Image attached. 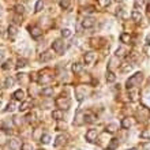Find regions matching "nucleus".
<instances>
[{
	"mask_svg": "<svg viewBox=\"0 0 150 150\" xmlns=\"http://www.w3.org/2000/svg\"><path fill=\"white\" fill-rule=\"evenodd\" d=\"M142 81V72H137L132 76H130V79L127 81V89H132V87H137Z\"/></svg>",
	"mask_w": 150,
	"mask_h": 150,
	"instance_id": "nucleus-1",
	"label": "nucleus"
},
{
	"mask_svg": "<svg viewBox=\"0 0 150 150\" xmlns=\"http://www.w3.org/2000/svg\"><path fill=\"white\" fill-rule=\"evenodd\" d=\"M55 103H56V107L59 108L60 111H63V109H68V108H70V98H68V97H64V96L57 97Z\"/></svg>",
	"mask_w": 150,
	"mask_h": 150,
	"instance_id": "nucleus-2",
	"label": "nucleus"
},
{
	"mask_svg": "<svg viewBox=\"0 0 150 150\" xmlns=\"http://www.w3.org/2000/svg\"><path fill=\"white\" fill-rule=\"evenodd\" d=\"M52 48H53V51H55L56 53H59V55H62V53L66 51V45H64L63 40H56V41H53Z\"/></svg>",
	"mask_w": 150,
	"mask_h": 150,
	"instance_id": "nucleus-3",
	"label": "nucleus"
},
{
	"mask_svg": "<svg viewBox=\"0 0 150 150\" xmlns=\"http://www.w3.org/2000/svg\"><path fill=\"white\" fill-rule=\"evenodd\" d=\"M97 137H98V132H97V130H94V128H90V130L86 132V141L90 143L96 142Z\"/></svg>",
	"mask_w": 150,
	"mask_h": 150,
	"instance_id": "nucleus-4",
	"label": "nucleus"
},
{
	"mask_svg": "<svg viewBox=\"0 0 150 150\" xmlns=\"http://www.w3.org/2000/svg\"><path fill=\"white\" fill-rule=\"evenodd\" d=\"M29 30H30V34H32L33 38L38 40L40 37L42 36V30H41L38 26H30V28H29Z\"/></svg>",
	"mask_w": 150,
	"mask_h": 150,
	"instance_id": "nucleus-5",
	"label": "nucleus"
},
{
	"mask_svg": "<svg viewBox=\"0 0 150 150\" xmlns=\"http://www.w3.org/2000/svg\"><path fill=\"white\" fill-rule=\"evenodd\" d=\"M8 32V37H10V40H14L16 36H18V29H16L15 25H10L7 29Z\"/></svg>",
	"mask_w": 150,
	"mask_h": 150,
	"instance_id": "nucleus-6",
	"label": "nucleus"
},
{
	"mask_svg": "<svg viewBox=\"0 0 150 150\" xmlns=\"http://www.w3.org/2000/svg\"><path fill=\"white\" fill-rule=\"evenodd\" d=\"M52 57H53V52H52V51H45L44 53H41V55H40V60H41L42 63L49 62Z\"/></svg>",
	"mask_w": 150,
	"mask_h": 150,
	"instance_id": "nucleus-7",
	"label": "nucleus"
},
{
	"mask_svg": "<svg viewBox=\"0 0 150 150\" xmlns=\"http://www.w3.org/2000/svg\"><path fill=\"white\" fill-rule=\"evenodd\" d=\"M83 59H85V63L86 64H91L96 60V53L94 52H86L85 56H83Z\"/></svg>",
	"mask_w": 150,
	"mask_h": 150,
	"instance_id": "nucleus-8",
	"label": "nucleus"
},
{
	"mask_svg": "<svg viewBox=\"0 0 150 150\" xmlns=\"http://www.w3.org/2000/svg\"><path fill=\"white\" fill-rule=\"evenodd\" d=\"M96 23V19H93V18H85V19L82 21V26L85 29H90L93 28Z\"/></svg>",
	"mask_w": 150,
	"mask_h": 150,
	"instance_id": "nucleus-9",
	"label": "nucleus"
},
{
	"mask_svg": "<svg viewBox=\"0 0 150 150\" xmlns=\"http://www.w3.org/2000/svg\"><path fill=\"white\" fill-rule=\"evenodd\" d=\"M83 117H85V122H86V123L96 122V115L93 113V112H90V111H86V112H85V113H83Z\"/></svg>",
	"mask_w": 150,
	"mask_h": 150,
	"instance_id": "nucleus-10",
	"label": "nucleus"
},
{
	"mask_svg": "<svg viewBox=\"0 0 150 150\" xmlns=\"http://www.w3.org/2000/svg\"><path fill=\"white\" fill-rule=\"evenodd\" d=\"M8 147L11 150H18L21 147V142L18 139H10L8 141Z\"/></svg>",
	"mask_w": 150,
	"mask_h": 150,
	"instance_id": "nucleus-11",
	"label": "nucleus"
},
{
	"mask_svg": "<svg viewBox=\"0 0 150 150\" xmlns=\"http://www.w3.org/2000/svg\"><path fill=\"white\" fill-rule=\"evenodd\" d=\"M12 97L16 100V101H23V98H25V91L23 90H16L14 94H12Z\"/></svg>",
	"mask_w": 150,
	"mask_h": 150,
	"instance_id": "nucleus-12",
	"label": "nucleus"
},
{
	"mask_svg": "<svg viewBox=\"0 0 150 150\" xmlns=\"http://www.w3.org/2000/svg\"><path fill=\"white\" fill-rule=\"evenodd\" d=\"M138 89L137 87H132V89H128V96H130V98L132 100V101H135V100L138 98Z\"/></svg>",
	"mask_w": 150,
	"mask_h": 150,
	"instance_id": "nucleus-13",
	"label": "nucleus"
},
{
	"mask_svg": "<svg viewBox=\"0 0 150 150\" xmlns=\"http://www.w3.org/2000/svg\"><path fill=\"white\" fill-rule=\"evenodd\" d=\"M51 81H52V76H51V75H48V74H41V75H40V78H38V83H42V85H44V83H48V82H51Z\"/></svg>",
	"mask_w": 150,
	"mask_h": 150,
	"instance_id": "nucleus-14",
	"label": "nucleus"
},
{
	"mask_svg": "<svg viewBox=\"0 0 150 150\" xmlns=\"http://www.w3.org/2000/svg\"><path fill=\"white\" fill-rule=\"evenodd\" d=\"M66 139H67V137H66V135H59V137L56 138V141H55V143H53V145H55L56 147L60 146V145H63V143L66 142Z\"/></svg>",
	"mask_w": 150,
	"mask_h": 150,
	"instance_id": "nucleus-15",
	"label": "nucleus"
},
{
	"mask_svg": "<svg viewBox=\"0 0 150 150\" xmlns=\"http://www.w3.org/2000/svg\"><path fill=\"white\" fill-rule=\"evenodd\" d=\"M82 70H83V66L81 63H74L72 64V71H74L75 74H79Z\"/></svg>",
	"mask_w": 150,
	"mask_h": 150,
	"instance_id": "nucleus-16",
	"label": "nucleus"
},
{
	"mask_svg": "<svg viewBox=\"0 0 150 150\" xmlns=\"http://www.w3.org/2000/svg\"><path fill=\"white\" fill-rule=\"evenodd\" d=\"M131 16H132V19H134L135 22H139V21L142 19V15H141V12H138L137 10H134V11L131 12Z\"/></svg>",
	"mask_w": 150,
	"mask_h": 150,
	"instance_id": "nucleus-17",
	"label": "nucleus"
},
{
	"mask_svg": "<svg viewBox=\"0 0 150 150\" xmlns=\"http://www.w3.org/2000/svg\"><path fill=\"white\" fill-rule=\"evenodd\" d=\"M41 94L45 96V97H49V96H52V94H53V87H45V89H42Z\"/></svg>",
	"mask_w": 150,
	"mask_h": 150,
	"instance_id": "nucleus-18",
	"label": "nucleus"
},
{
	"mask_svg": "<svg viewBox=\"0 0 150 150\" xmlns=\"http://www.w3.org/2000/svg\"><path fill=\"white\" fill-rule=\"evenodd\" d=\"M131 126H132V122H131V120H130V119H123V120H122V127H123V128H130V127Z\"/></svg>",
	"mask_w": 150,
	"mask_h": 150,
	"instance_id": "nucleus-19",
	"label": "nucleus"
},
{
	"mask_svg": "<svg viewBox=\"0 0 150 150\" xmlns=\"http://www.w3.org/2000/svg\"><path fill=\"white\" fill-rule=\"evenodd\" d=\"M120 41H122V42H124V44H128V42L131 41L130 34H127V33H123L122 36H120Z\"/></svg>",
	"mask_w": 150,
	"mask_h": 150,
	"instance_id": "nucleus-20",
	"label": "nucleus"
},
{
	"mask_svg": "<svg viewBox=\"0 0 150 150\" xmlns=\"http://www.w3.org/2000/svg\"><path fill=\"white\" fill-rule=\"evenodd\" d=\"M52 117L55 119V120H62L63 113H62V111H53L52 112Z\"/></svg>",
	"mask_w": 150,
	"mask_h": 150,
	"instance_id": "nucleus-21",
	"label": "nucleus"
},
{
	"mask_svg": "<svg viewBox=\"0 0 150 150\" xmlns=\"http://www.w3.org/2000/svg\"><path fill=\"white\" fill-rule=\"evenodd\" d=\"M107 81L108 82H115L116 81V76H115V74L109 70V71H107Z\"/></svg>",
	"mask_w": 150,
	"mask_h": 150,
	"instance_id": "nucleus-22",
	"label": "nucleus"
},
{
	"mask_svg": "<svg viewBox=\"0 0 150 150\" xmlns=\"http://www.w3.org/2000/svg\"><path fill=\"white\" fill-rule=\"evenodd\" d=\"M117 145H119V139L113 138V139L111 141V145L108 146V150H113V149H116V147H117Z\"/></svg>",
	"mask_w": 150,
	"mask_h": 150,
	"instance_id": "nucleus-23",
	"label": "nucleus"
},
{
	"mask_svg": "<svg viewBox=\"0 0 150 150\" xmlns=\"http://www.w3.org/2000/svg\"><path fill=\"white\" fill-rule=\"evenodd\" d=\"M107 131L108 132H116V131H117V124H113V123H112V124H108Z\"/></svg>",
	"mask_w": 150,
	"mask_h": 150,
	"instance_id": "nucleus-24",
	"label": "nucleus"
},
{
	"mask_svg": "<svg viewBox=\"0 0 150 150\" xmlns=\"http://www.w3.org/2000/svg\"><path fill=\"white\" fill-rule=\"evenodd\" d=\"M15 108H16V104L14 103V101H11V103H8L7 108H6V112H12V111H15Z\"/></svg>",
	"mask_w": 150,
	"mask_h": 150,
	"instance_id": "nucleus-25",
	"label": "nucleus"
},
{
	"mask_svg": "<svg viewBox=\"0 0 150 150\" xmlns=\"http://www.w3.org/2000/svg\"><path fill=\"white\" fill-rule=\"evenodd\" d=\"M29 107H32V101H25V103H22V105L19 107V111H26Z\"/></svg>",
	"mask_w": 150,
	"mask_h": 150,
	"instance_id": "nucleus-26",
	"label": "nucleus"
},
{
	"mask_svg": "<svg viewBox=\"0 0 150 150\" xmlns=\"http://www.w3.org/2000/svg\"><path fill=\"white\" fill-rule=\"evenodd\" d=\"M41 142L45 143V145H47V143H49V142H51V135H49V134L42 135V137H41Z\"/></svg>",
	"mask_w": 150,
	"mask_h": 150,
	"instance_id": "nucleus-27",
	"label": "nucleus"
},
{
	"mask_svg": "<svg viewBox=\"0 0 150 150\" xmlns=\"http://www.w3.org/2000/svg\"><path fill=\"white\" fill-rule=\"evenodd\" d=\"M60 7L64 8V10H67L70 7V0H60Z\"/></svg>",
	"mask_w": 150,
	"mask_h": 150,
	"instance_id": "nucleus-28",
	"label": "nucleus"
},
{
	"mask_svg": "<svg viewBox=\"0 0 150 150\" xmlns=\"http://www.w3.org/2000/svg\"><path fill=\"white\" fill-rule=\"evenodd\" d=\"M42 7H44V1H42V0H38V1H37V4H36V8H34V11H36V12L41 11V10H42Z\"/></svg>",
	"mask_w": 150,
	"mask_h": 150,
	"instance_id": "nucleus-29",
	"label": "nucleus"
},
{
	"mask_svg": "<svg viewBox=\"0 0 150 150\" xmlns=\"http://www.w3.org/2000/svg\"><path fill=\"white\" fill-rule=\"evenodd\" d=\"M141 138L143 139H150V130H145L141 132Z\"/></svg>",
	"mask_w": 150,
	"mask_h": 150,
	"instance_id": "nucleus-30",
	"label": "nucleus"
},
{
	"mask_svg": "<svg viewBox=\"0 0 150 150\" xmlns=\"http://www.w3.org/2000/svg\"><path fill=\"white\" fill-rule=\"evenodd\" d=\"M143 104H145L146 107H149V108H150V93L145 94V97H143Z\"/></svg>",
	"mask_w": 150,
	"mask_h": 150,
	"instance_id": "nucleus-31",
	"label": "nucleus"
},
{
	"mask_svg": "<svg viewBox=\"0 0 150 150\" xmlns=\"http://www.w3.org/2000/svg\"><path fill=\"white\" fill-rule=\"evenodd\" d=\"M15 11H16V14H21V15H22V14L25 12V7L22 6V4H18V6L15 7Z\"/></svg>",
	"mask_w": 150,
	"mask_h": 150,
	"instance_id": "nucleus-32",
	"label": "nucleus"
},
{
	"mask_svg": "<svg viewBox=\"0 0 150 150\" xmlns=\"http://www.w3.org/2000/svg\"><path fill=\"white\" fill-rule=\"evenodd\" d=\"M62 36H63L64 38H66V37H70L71 36V30H70V29H63V30H62Z\"/></svg>",
	"mask_w": 150,
	"mask_h": 150,
	"instance_id": "nucleus-33",
	"label": "nucleus"
},
{
	"mask_svg": "<svg viewBox=\"0 0 150 150\" xmlns=\"http://www.w3.org/2000/svg\"><path fill=\"white\" fill-rule=\"evenodd\" d=\"M12 21H14V23H21V22H22V15H21V14H16V15L12 18Z\"/></svg>",
	"mask_w": 150,
	"mask_h": 150,
	"instance_id": "nucleus-34",
	"label": "nucleus"
},
{
	"mask_svg": "<svg viewBox=\"0 0 150 150\" xmlns=\"http://www.w3.org/2000/svg\"><path fill=\"white\" fill-rule=\"evenodd\" d=\"M22 150H34L32 143H23L22 145Z\"/></svg>",
	"mask_w": 150,
	"mask_h": 150,
	"instance_id": "nucleus-35",
	"label": "nucleus"
},
{
	"mask_svg": "<svg viewBox=\"0 0 150 150\" xmlns=\"http://www.w3.org/2000/svg\"><path fill=\"white\" fill-rule=\"evenodd\" d=\"M25 66H26V60H25V59H19V60H18L16 67H18V68H22V67H25Z\"/></svg>",
	"mask_w": 150,
	"mask_h": 150,
	"instance_id": "nucleus-36",
	"label": "nucleus"
},
{
	"mask_svg": "<svg viewBox=\"0 0 150 150\" xmlns=\"http://www.w3.org/2000/svg\"><path fill=\"white\" fill-rule=\"evenodd\" d=\"M131 68H132V66H130V64H123L122 66V71L123 72H127V71H131Z\"/></svg>",
	"mask_w": 150,
	"mask_h": 150,
	"instance_id": "nucleus-37",
	"label": "nucleus"
},
{
	"mask_svg": "<svg viewBox=\"0 0 150 150\" xmlns=\"http://www.w3.org/2000/svg\"><path fill=\"white\" fill-rule=\"evenodd\" d=\"M4 85H6V87H11L12 85H14V79L8 76V78L6 79V83H4Z\"/></svg>",
	"mask_w": 150,
	"mask_h": 150,
	"instance_id": "nucleus-38",
	"label": "nucleus"
},
{
	"mask_svg": "<svg viewBox=\"0 0 150 150\" xmlns=\"http://www.w3.org/2000/svg\"><path fill=\"white\" fill-rule=\"evenodd\" d=\"M11 68H12V62L11 60L6 62V64L3 66V70H11Z\"/></svg>",
	"mask_w": 150,
	"mask_h": 150,
	"instance_id": "nucleus-39",
	"label": "nucleus"
},
{
	"mask_svg": "<svg viewBox=\"0 0 150 150\" xmlns=\"http://www.w3.org/2000/svg\"><path fill=\"white\" fill-rule=\"evenodd\" d=\"M34 117H36V115L34 113H29L28 116H26V122H29V123L34 122Z\"/></svg>",
	"mask_w": 150,
	"mask_h": 150,
	"instance_id": "nucleus-40",
	"label": "nucleus"
},
{
	"mask_svg": "<svg viewBox=\"0 0 150 150\" xmlns=\"http://www.w3.org/2000/svg\"><path fill=\"white\" fill-rule=\"evenodd\" d=\"M145 3H146V0H135V6L137 7H139V6L142 7V6H145Z\"/></svg>",
	"mask_w": 150,
	"mask_h": 150,
	"instance_id": "nucleus-41",
	"label": "nucleus"
},
{
	"mask_svg": "<svg viewBox=\"0 0 150 150\" xmlns=\"http://www.w3.org/2000/svg\"><path fill=\"white\" fill-rule=\"evenodd\" d=\"M98 1L103 7H107V6H109V3H111V0H98Z\"/></svg>",
	"mask_w": 150,
	"mask_h": 150,
	"instance_id": "nucleus-42",
	"label": "nucleus"
},
{
	"mask_svg": "<svg viewBox=\"0 0 150 150\" xmlns=\"http://www.w3.org/2000/svg\"><path fill=\"white\" fill-rule=\"evenodd\" d=\"M85 12H86V14H91V12H94V7H86L85 8Z\"/></svg>",
	"mask_w": 150,
	"mask_h": 150,
	"instance_id": "nucleus-43",
	"label": "nucleus"
},
{
	"mask_svg": "<svg viewBox=\"0 0 150 150\" xmlns=\"http://www.w3.org/2000/svg\"><path fill=\"white\" fill-rule=\"evenodd\" d=\"M4 55H6V52H4V49H0V63L3 62V59H4Z\"/></svg>",
	"mask_w": 150,
	"mask_h": 150,
	"instance_id": "nucleus-44",
	"label": "nucleus"
},
{
	"mask_svg": "<svg viewBox=\"0 0 150 150\" xmlns=\"http://www.w3.org/2000/svg\"><path fill=\"white\" fill-rule=\"evenodd\" d=\"M1 34H3V26L0 25V36H1Z\"/></svg>",
	"mask_w": 150,
	"mask_h": 150,
	"instance_id": "nucleus-45",
	"label": "nucleus"
},
{
	"mask_svg": "<svg viewBox=\"0 0 150 150\" xmlns=\"http://www.w3.org/2000/svg\"><path fill=\"white\" fill-rule=\"evenodd\" d=\"M146 41H147V44H149V45H150V34H149V36H147V38H146Z\"/></svg>",
	"mask_w": 150,
	"mask_h": 150,
	"instance_id": "nucleus-46",
	"label": "nucleus"
},
{
	"mask_svg": "<svg viewBox=\"0 0 150 150\" xmlns=\"http://www.w3.org/2000/svg\"><path fill=\"white\" fill-rule=\"evenodd\" d=\"M147 14H149V15H150V4H149V6H147Z\"/></svg>",
	"mask_w": 150,
	"mask_h": 150,
	"instance_id": "nucleus-47",
	"label": "nucleus"
},
{
	"mask_svg": "<svg viewBox=\"0 0 150 150\" xmlns=\"http://www.w3.org/2000/svg\"><path fill=\"white\" fill-rule=\"evenodd\" d=\"M145 147H146L147 150H150V143H147V145H146V146H145Z\"/></svg>",
	"mask_w": 150,
	"mask_h": 150,
	"instance_id": "nucleus-48",
	"label": "nucleus"
},
{
	"mask_svg": "<svg viewBox=\"0 0 150 150\" xmlns=\"http://www.w3.org/2000/svg\"><path fill=\"white\" fill-rule=\"evenodd\" d=\"M1 14H3V8H1V6H0V16H1Z\"/></svg>",
	"mask_w": 150,
	"mask_h": 150,
	"instance_id": "nucleus-49",
	"label": "nucleus"
},
{
	"mask_svg": "<svg viewBox=\"0 0 150 150\" xmlns=\"http://www.w3.org/2000/svg\"><path fill=\"white\" fill-rule=\"evenodd\" d=\"M1 104H3V103H1V100H0V107H1Z\"/></svg>",
	"mask_w": 150,
	"mask_h": 150,
	"instance_id": "nucleus-50",
	"label": "nucleus"
},
{
	"mask_svg": "<svg viewBox=\"0 0 150 150\" xmlns=\"http://www.w3.org/2000/svg\"><path fill=\"white\" fill-rule=\"evenodd\" d=\"M130 150H137V149H130Z\"/></svg>",
	"mask_w": 150,
	"mask_h": 150,
	"instance_id": "nucleus-51",
	"label": "nucleus"
},
{
	"mask_svg": "<svg viewBox=\"0 0 150 150\" xmlns=\"http://www.w3.org/2000/svg\"><path fill=\"white\" fill-rule=\"evenodd\" d=\"M117 1H123V0H117Z\"/></svg>",
	"mask_w": 150,
	"mask_h": 150,
	"instance_id": "nucleus-52",
	"label": "nucleus"
}]
</instances>
